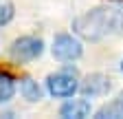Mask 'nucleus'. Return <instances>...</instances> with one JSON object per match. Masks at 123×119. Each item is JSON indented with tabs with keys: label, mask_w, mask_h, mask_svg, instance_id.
I'll list each match as a JSON object with an SVG mask.
<instances>
[{
	"label": "nucleus",
	"mask_w": 123,
	"mask_h": 119,
	"mask_svg": "<svg viewBox=\"0 0 123 119\" xmlns=\"http://www.w3.org/2000/svg\"><path fill=\"white\" fill-rule=\"evenodd\" d=\"M73 31L88 40V42H99L110 35L123 33V11L114 7H95L73 20Z\"/></svg>",
	"instance_id": "f257e3e1"
},
{
	"label": "nucleus",
	"mask_w": 123,
	"mask_h": 119,
	"mask_svg": "<svg viewBox=\"0 0 123 119\" xmlns=\"http://www.w3.org/2000/svg\"><path fill=\"white\" fill-rule=\"evenodd\" d=\"M46 91L53 97L59 99H68L79 91V82H77V71L75 68H64L55 73V75L46 77Z\"/></svg>",
	"instance_id": "f03ea898"
},
{
	"label": "nucleus",
	"mask_w": 123,
	"mask_h": 119,
	"mask_svg": "<svg viewBox=\"0 0 123 119\" xmlns=\"http://www.w3.org/2000/svg\"><path fill=\"white\" fill-rule=\"evenodd\" d=\"M42 53H44V42L35 35H22L13 40L9 46V55L15 62H31V60H37Z\"/></svg>",
	"instance_id": "7ed1b4c3"
},
{
	"label": "nucleus",
	"mask_w": 123,
	"mask_h": 119,
	"mask_svg": "<svg viewBox=\"0 0 123 119\" xmlns=\"http://www.w3.org/2000/svg\"><path fill=\"white\" fill-rule=\"evenodd\" d=\"M51 51H53V57H57L59 62H75V60H79L84 55L81 42L77 40L75 35H70V33H59V35H55Z\"/></svg>",
	"instance_id": "20e7f679"
},
{
	"label": "nucleus",
	"mask_w": 123,
	"mask_h": 119,
	"mask_svg": "<svg viewBox=\"0 0 123 119\" xmlns=\"http://www.w3.org/2000/svg\"><path fill=\"white\" fill-rule=\"evenodd\" d=\"M110 88H112V82L103 73H90L79 84V91L84 97H103V95L110 93Z\"/></svg>",
	"instance_id": "39448f33"
},
{
	"label": "nucleus",
	"mask_w": 123,
	"mask_h": 119,
	"mask_svg": "<svg viewBox=\"0 0 123 119\" xmlns=\"http://www.w3.org/2000/svg\"><path fill=\"white\" fill-rule=\"evenodd\" d=\"M90 112H92V106H90V101L86 97L84 99H68L59 108V115L64 119H86Z\"/></svg>",
	"instance_id": "423d86ee"
},
{
	"label": "nucleus",
	"mask_w": 123,
	"mask_h": 119,
	"mask_svg": "<svg viewBox=\"0 0 123 119\" xmlns=\"http://www.w3.org/2000/svg\"><path fill=\"white\" fill-rule=\"evenodd\" d=\"M95 119H123V93L95 112Z\"/></svg>",
	"instance_id": "0eeeda50"
},
{
	"label": "nucleus",
	"mask_w": 123,
	"mask_h": 119,
	"mask_svg": "<svg viewBox=\"0 0 123 119\" xmlns=\"http://www.w3.org/2000/svg\"><path fill=\"white\" fill-rule=\"evenodd\" d=\"M20 95L26 99V101H40L44 97V91L37 82H33L31 77H22L20 79Z\"/></svg>",
	"instance_id": "6e6552de"
},
{
	"label": "nucleus",
	"mask_w": 123,
	"mask_h": 119,
	"mask_svg": "<svg viewBox=\"0 0 123 119\" xmlns=\"http://www.w3.org/2000/svg\"><path fill=\"white\" fill-rule=\"evenodd\" d=\"M15 95V79L7 73H0V104H7Z\"/></svg>",
	"instance_id": "1a4fd4ad"
},
{
	"label": "nucleus",
	"mask_w": 123,
	"mask_h": 119,
	"mask_svg": "<svg viewBox=\"0 0 123 119\" xmlns=\"http://www.w3.org/2000/svg\"><path fill=\"white\" fill-rule=\"evenodd\" d=\"M15 16V9H13V2L11 0H0V26H5L13 20Z\"/></svg>",
	"instance_id": "9d476101"
},
{
	"label": "nucleus",
	"mask_w": 123,
	"mask_h": 119,
	"mask_svg": "<svg viewBox=\"0 0 123 119\" xmlns=\"http://www.w3.org/2000/svg\"><path fill=\"white\" fill-rule=\"evenodd\" d=\"M112 2H121V5H123V0H112Z\"/></svg>",
	"instance_id": "9b49d317"
},
{
	"label": "nucleus",
	"mask_w": 123,
	"mask_h": 119,
	"mask_svg": "<svg viewBox=\"0 0 123 119\" xmlns=\"http://www.w3.org/2000/svg\"><path fill=\"white\" fill-rule=\"evenodd\" d=\"M121 71H123V62H121Z\"/></svg>",
	"instance_id": "f8f14e48"
}]
</instances>
